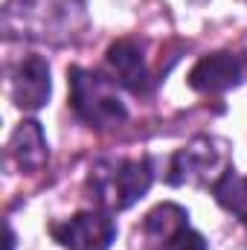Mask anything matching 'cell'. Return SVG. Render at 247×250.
<instances>
[{
	"label": "cell",
	"instance_id": "6da1fadb",
	"mask_svg": "<svg viewBox=\"0 0 247 250\" xmlns=\"http://www.w3.org/2000/svg\"><path fill=\"white\" fill-rule=\"evenodd\" d=\"M154 181V172H151V163L143 157V160H99L90 166V175H87V189H90V198L108 209V212H117V209H128L134 207Z\"/></svg>",
	"mask_w": 247,
	"mask_h": 250
},
{
	"label": "cell",
	"instance_id": "7a4b0ae2",
	"mask_svg": "<svg viewBox=\"0 0 247 250\" xmlns=\"http://www.w3.org/2000/svg\"><path fill=\"white\" fill-rule=\"evenodd\" d=\"M67 82H70V108L82 123H87L90 128H114L128 120L117 84L108 82L105 76L84 67H70Z\"/></svg>",
	"mask_w": 247,
	"mask_h": 250
},
{
	"label": "cell",
	"instance_id": "3957f363",
	"mask_svg": "<svg viewBox=\"0 0 247 250\" xmlns=\"http://www.w3.org/2000/svg\"><path fill=\"white\" fill-rule=\"evenodd\" d=\"M227 146L221 140L212 137H195L192 143H186L184 148L175 151L172 166H169V184L175 187H204L212 184L227 172Z\"/></svg>",
	"mask_w": 247,
	"mask_h": 250
},
{
	"label": "cell",
	"instance_id": "277c9868",
	"mask_svg": "<svg viewBox=\"0 0 247 250\" xmlns=\"http://www.w3.org/2000/svg\"><path fill=\"white\" fill-rule=\"evenodd\" d=\"M64 250H108L117 239V227L105 212H76L64 224L50 227Z\"/></svg>",
	"mask_w": 247,
	"mask_h": 250
},
{
	"label": "cell",
	"instance_id": "5b68a950",
	"mask_svg": "<svg viewBox=\"0 0 247 250\" xmlns=\"http://www.w3.org/2000/svg\"><path fill=\"white\" fill-rule=\"evenodd\" d=\"M247 82V53H212L189 70V87L198 93H224Z\"/></svg>",
	"mask_w": 247,
	"mask_h": 250
},
{
	"label": "cell",
	"instance_id": "8992f818",
	"mask_svg": "<svg viewBox=\"0 0 247 250\" xmlns=\"http://www.w3.org/2000/svg\"><path fill=\"white\" fill-rule=\"evenodd\" d=\"M50 64L41 56H26L12 73V99L21 111H41L50 102Z\"/></svg>",
	"mask_w": 247,
	"mask_h": 250
},
{
	"label": "cell",
	"instance_id": "52a82bcc",
	"mask_svg": "<svg viewBox=\"0 0 247 250\" xmlns=\"http://www.w3.org/2000/svg\"><path fill=\"white\" fill-rule=\"evenodd\" d=\"M105 62L114 70V76L120 79V84L128 87L131 93H145L148 90L145 59H143V50L134 41H117V44H111Z\"/></svg>",
	"mask_w": 247,
	"mask_h": 250
},
{
	"label": "cell",
	"instance_id": "ba28073f",
	"mask_svg": "<svg viewBox=\"0 0 247 250\" xmlns=\"http://www.w3.org/2000/svg\"><path fill=\"white\" fill-rule=\"evenodd\" d=\"M9 151H12L15 163L23 172H38L47 163V157H50V146H47V137H44L41 125L35 120H23L12 134Z\"/></svg>",
	"mask_w": 247,
	"mask_h": 250
},
{
	"label": "cell",
	"instance_id": "9c48e42d",
	"mask_svg": "<svg viewBox=\"0 0 247 250\" xmlns=\"http://www.w3.org/2000/svg\"><path fill=\"white\" fill-rule=\"evenodd\" d=\"M189 227V212L178 204H160L154 207L143 221V236L148 242V250H166V245Z\"/></svg>",
	"mask_w": 247,
	"mask_h": 250
},
{
	"label": "cell",
	"instance_id": "30bf717a",
	"mask_svg": "<svg viewBox=\"0 0 247 250\" xmlns=\"http://www.w3.org/2000/svg\"><path fill=\"white\" fill-rule=\"evenodd\" d=\"M212 195H215V201H218L227 212H233L236 218L247 221V178L245 175H239L236 169H227V172L215 181Z\"/></svg>",
	"mask_w": 247,
	"mask_h": 250
},
{
	"label": "cell",
	"instance_id": "8fae6325",
	"mask_svg": "<svg viewBox=\"0 0 247 250\" xmlns=\"http://www.w3.org/2000/svg\"><path fill=\"white\" fill-rule=\"evenodd\" d=\"M166 250H206V242H204V236L201 233H195V230H181L169 245H166Z\"/></svg>",
	"mask_w": 247,
	"mask_h": 250
},
{
	"label": "cell",
	"instance_id": "7c38bea8",
	"mask_svg": "<svg viewBox=\"0 0 247 250\" xmlns=\"http://www.w3.org/2000/svg\"><path fill=\"white\" fill-rule=\"evenodd\" d=\"M6 250H15V236H12L9 227H6Z\"/></svg>",
	"mask_w": 247,
	"mask_h": 250
}]
</instances>
